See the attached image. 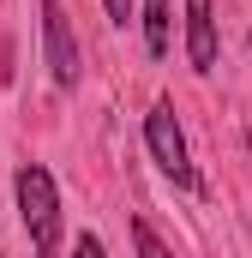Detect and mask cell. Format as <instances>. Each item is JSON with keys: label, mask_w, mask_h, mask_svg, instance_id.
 I'll use <instances>...</instances> for the list:
<instances>
[{"label": "cell", "mask_w": 252, "mask_h": 258, "mask_svg": "<svg viewBox=\"0 0 252 258\" xmlns=\"http://www.w3.org/2000/svg\"><path fill=\"white\" fill-rule=\"evenodd\" d=\"M12 192H18V222H24L36 258H60V186H54V174L42 162H24Z\"/></svg>", "instance_id": "6da1fadb"}, {"label": "cell", "mask_w": 252, "mask_h": 258, "mask_svg": "<svg viewBox=\"0 0 252 258\" xmlns=\"http://www.w3.org/2000/svg\"><path fill=\"white\" fill-rule=\"evenodd\" d=\"M42 54L60 90H78L84 78V54H78V36H72V18H66L60 0H42Z\"/></svg>", "instance_id": "3957f363"}, {"label": "cell", "mask_w": 252, "mask_h": 258, "mask_svg": "<svg viewBox=\"0 0 252 258\" xmlns=\"http://www.w3.org/2000/svg\"><path fill=\"white\" fill-rule=\"evenodd\" d=\"M132 246H138V258H174L168 246H162V234H156L144 216H132Z\"/></svg>", "instance_id": "8992f818"}, {"label": "cell", "mask_w": 252, "mask_h": 258, "mask_svg": "<svg viewBox=\"0 0 252 258\" xmlns=\"http://www.w3.org/2000/svg\"><path fill=\"white\" fill-rule=\"evenodd\" d=\"M72 258H108V252H102V240H96V234H78V246H72Z\"/></svg>", "instance_id": "52a82bcc"}, {"label": "cell", "mask_w": 252, "mask_h": 258, "mask_svg": "<svg viewBox=\"0 0 252 258\" xmlns=\"http://www.w3.org/2000/svg\"><path fill=\"white\" fill-rule=\"evenodd\" d=\"M102 6H108V18H114V24H132V0H102Z\"/></svg>", "instance_id": "ba28073f"}, {"label": "cell", "mask_w": 252, "mask_h": 258, "mask_svg": "<svg viewBox=\"0 0 252 258\" xmlns=\"http://www.w3.org/2000/svg\"><path fill=\"white\" fill-rule=\"evenodd\" d=\"M168 18H174L168 0H144V54H150V60H162L168 42H174V24H168Z\"/></svg>", "instance_id": "5b68a950"}, {"label": "cell", "mask_w": 252, "mask_h": 258, "mask_svg": "<svg viewBox=\"0 0 252 258\" xmlns=\"http://www.w3.org/2000/svg\"><path fill=\"white\" fill-rule=\"evenodd\" d=\"M144 144H150L156 168H162L180 192H198V168H192V156H186V132L174 120V102H168V96L150 102V114H144Z\"/></svg>", "instance_id": "7a4b0ae2"}, {"label": "cell", "mask_w": 252, "mask_h": 258, "mask_svg": "<svg viewBox=\"0 0 252 258\" xmlns=\"http://www.w3.org/2000/svg\"><path fill=\"white\" fill-rule=\"evenodd\" d=\"M186 60H192V72H216V12H210V0H186Z\"/></svg>", "instance_id": "277c9868"}]
</instances>
